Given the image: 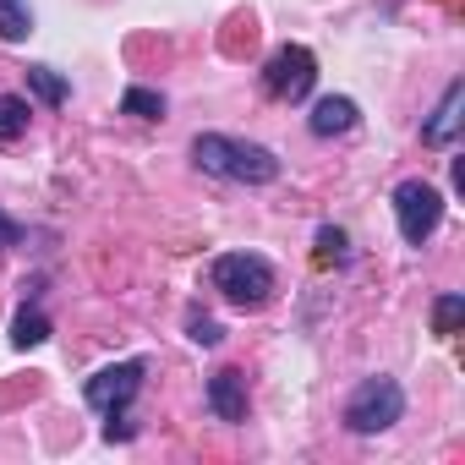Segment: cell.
Wrapping results in <instances>:
<instances>
[{
	"label": "cell",
	"mask_w": 465,
	"mask_h": 465,
	"mask_svg": "<svg viewBox=\"0 0 465 465\" xmlns=\"http://www.w3.org/2000/svg\"><path fill=\"white\" fill-rule=\"evenodd\" d=\"M356 126H361V104H356V99H345V94L318 99V104H312V115H307V132H312L318 143H329V137H351Z\"/></svg>",
	"instance_id": "9c48e42d"
},
{
	"label": "cell",
	"mask_w": 465,
	"mask_h": 465,
	"mask_svg": "<svg viewBox=\"0 0 465 465\" xmlns=\"http://www.w3.org/2000/svg\"><path fill=\"white\" fill-rule=\"evenodd\" d=\"M460 318H465V296H460V291H443V296L432 302V334H438V340H454V334H460Z\"/></svg>",
	"instance_id": "2e32d148"
},
{
	"label": "cell",
	"mask_w": 465,
	"mask_h": 465,
	"mask_svg": "<svg viewBox=\"0 0 465 465\" xmlns=\"http://www.w3.org/2000/svg\"><path fill=\"white\" fill-rule=\"evenodd\" d=\"M50 334H55L50 312L28 296V302L17 307V318H12V351H39V345H50Z\"/></svg>",
	"instance_id": "30bf717a"
},
{
	"label": "cell",
	"mask_w": 465,
	"mask_h": 465,
	"mask_svg": "<svg viewBox=\"0 0 465 465\" xmlns=\"http://www.w3.org/2000/svg\"><path fill=\"white\" fill-rule=\"evenodd\" d=\"M186 340H192V345H203V351H213V345L224 340V323L192 307V312H186Z\"/></svg>",
	"instance_id": "e0dca14e"
},
{
	"label": "cell",
	"mask_w": 465,
	"mask_h": 465,
	"mask_svg": "<svg viewBox=\"0 0 465 465\" xmlns=\"http://www.w3.org/2000/svg\"><path fill=\"white\" fill-rule=\"evenodd\" d=\"M28 99H39L45 110H61L72 99V83L55 66H28Z\"/></svg>",
	"instance_id": "7c38bea8"
},
{
	"label": "cell",
	"mask_w": 465,
	"mask_h": 465,
	"mask_svg": "<svg viewBox=\"0 0 465 465\" xmlns=\"http://www.w3.org/2000/svg\"><path fill=\"white\" fill-rule=\"evenodd\" d=\"M143 378H148V356H126V361H110L99 367L88 383H83V400L94 416H104V438L110 443H132L137 427H132V400L143 394Z\"/></svg>",
	"instance_id": "7a4b0ae2"
},
{
	"label": "cell",
	"mask_w": 465,
	"mask_h": 465,
	"mask_svg": "<svg viewBox=\"0 0 465 465\" xmlns=\"http://www.w3.org/2000/svg\"><path fill=\"white\" fill-rule=\"evenodd\" d=\"M121 115H137V121H164V94H159V88L132 83V88L121 94Z\"/></svg>",
	"instance_id": "9a60e30c"
},
{
	"label": "cell",
	"mask_w": 465,
	"mask_h": 465,
	"mask_svg": "<svg viewBox=\"0 0 465 465\" xmlns=\"http://www.w3.org/2000/svg\"><path fill=\"white\" fill-rule=\"evenodd\" d=\"M28 34H34V6H28V0H0V39L23 45Z\"/></svg>",
	"instance_id": "5bb4252c"
},
{
	"label": "cell",
	"mask_w": 465,
	"mask_h": 465,
	"mask_svg": "<svg viewBox=\"0 0 465 465\" xmlns=\"http://www.w3.org/2000/svg\"><path fill=\"white\" fill-rule=\"evenodd\" d=\"M400 416H405V389H400L394 378H383V372L361 378V383L351 389V400H345V432H356V438H378V432H389Z\"/></svg>",
	"instance_id": "277c9868"
},
{
	"label": "cell",
	"mask_w": 465,
	"mask_h": 465,
	"mask_svg": "<svg viewBox=\"0 0 465 465\" xmlns=\"http://www.w3.org/2000/svg\"><path fill=\"white\" fill-rule=\"evenodd\" d=\"M443 192L432 186V181H421V175H411V181H400L394 186V224H400V242L405 247H427L432 236H438V224H443Z\"/></svg>",
	"instance_id": "5b68a950"
},
{
	"label": "cell",
	"mask_w": 465,
	"mask_h": 465,
	"mask_svg": "<svg viewBox=\"0 0 465 465\" xmlns=\"http://www.w3.org/2000/svg\"><path fill=\"white\" fill-rule=\"evenodd\" d=\"M192 164L213 181H236V186H269L280 181V153L247 137H224V132H197L192 137Z\"/></svg>",
	"instance_id": "6da1fadb"
},
{
	"label": "cell",
	"mask_w": 465,
	"mask_h": 465,
	"mask_svg": "<svg viewBox=\"0 0 465 465\" xmlns=\"http://www.w3.org/2000/svg\"><path fill=\"white\" fill-rule=\"evenodd\" d=\"M318 88V55L307 45H280L263 61V94L274 104H307Z\"/></svg>",
	"instance_id": "8992f818"
},
{
	"label": "cell",
	"mask_w": 465,
	"mask_h": 465,
	"mask_svg": "<svg viewBox=\"0 0 465 465\" xmlns=\"http://www.w3.org/2000/svg\"><path fill=\"white\" fill-rule=\"evenodd\" d=\"M34 121V104L23 94H0V143H17Z\"/></svg>",
	"instance_id": "4fadbf2b"
},
{
	"label": "cell",
	"mask_w": 465,
	"mask_h": 465,
	"mask_svg": "<svg viewBox=\"0 0 465 465\" xmlns=\"http://www.w3.org/2000/svg\"><path fill=\"white\" fill-rule=\"evenodd\" d=\"M351 263V236L340 224H318V236H312V269L329 274V269H345Z\"/></svg>",
	"instance_id": "8fae6325"
},
{
	"label": "cell",
	"mask_w": 465,
	"mask_h": 465,
	"mask_svg": "<svg viewBox=\"0 0 465 465\" xmlns=\"http://www.w3.org/2000/svg\"><path fill=\"white\" fill-rule=\"evenodd\" d=\"M247 372L242 367H219L213 378H208V411L219 416V421H230V427H236V421H247Z\"/></svg>",
	"instance_id": "ba28073f"
},
{
	"label": "cell",
	"mask_w": 465,
	"mask_h": 465,
	"mask_svg": "<svg viewBox=\"0 0 465 465\" xmlns=\"http://www.w3.org/2000/svg\"><path fill=\"white\" fill-rule=\"evenodd\" d=\"M460 126H465V77H454V83L443 88L438 110L421 121V143H427V148H454Z\"/></svg>",
	"instance_id": "52a82bcc"
},
{
	"label": "cell",
	"mask_w": 465,
	"mask_h": 465,
	"mask_svg": "<svg viewBox=\"0 0 465 465\" xmlns=\"http://www.w3.org/2000/svg\"><path fill=\"white\" fill-rule=\"evenodd\" d=\"M23 236H28V230H23V224H17V219L6 213V208H0V252H6V247H17Z\"/></svg>",
	"instance_id": "ac0fdd59"
},
{
	"label": "cell",
	"mask_w": 465,
	"mask_h": 465,
	"mask_svg": "<svg viewBox=\"0 0 465 465\" xmlns=\"http://www.w3.org/2000/svg\"><path fill=\"white\" fill-rule=\"evenodd\" d=\"M208 285L236 307V312H263L280 291V274L263 252H219L208 263Z\"/></svg>",
	"instance_id": "3957f363"
}]
</instances>
